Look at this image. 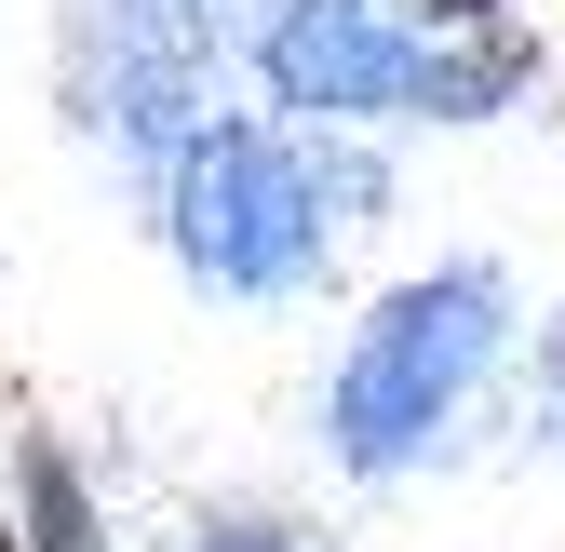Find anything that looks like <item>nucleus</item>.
<instances>
[{"instance_id": "obj_1", "label": "nucleus", "mask_w": 565, "mask_h": 552, "mask_svg": "<svg viewBox=\"0 0 565 552\" xmlns=\"http://www.w3.org/2000/svg\"><path fill=\"white\" fill-rule=\"evenodd\" d=\"M525 351V284L512 256H431V269H391V284L337 323V364L310 391V445L350 499L377 486H417L458 418L484 391H499V364Z\"/></svg>"}, {"instance_id": "obj_2", "label": "nucleus", "mask_w": 565, "mask_h": 552, "mask_svg": "<svg viewBox=\"0 0 565 552\" xmlns=\"http://www.w3.org/2000/svg\"><path fill=\"white\" fill-rule=\"evenodd\" d=\"M149 243L202 310H310L350 269V230L323 216V176H310V135L256 121V108H216L149 176Z\"/></svg>"}, {"instance_id": "obj_3", "label": "nucleus", "mask_w": 565, "mask_h": 552, "mask_svg": "<svg viewBox=\"0 0 565 552\" xmlns=\"http://www.w3.org/2000/svg\"><path fill=\"white\" fill-rule=\"evenodd\" d=\"M67 121L108 135L149 189L202 121H216V0H67Z\"/></svg>"}, {"instance_id": "obj_4", "label": "nucleus", "mask_w": 565, "mask_h": 552, "mask_svg": "<svg viewBox=\"0 0 565 552\" xmlns=\"http://www.w3.org/2000/svg\"><path fill=\"white\" fill-rule=\"evenodd\" d=\"M243 67L297 135H404L417 108V28L391 0H256Z\"/></svg>"}, {"instance_id": "obj_5", "label": "nucleus", "mask_w": 565, "mask_h": 552, "mask_svg": "<svg viewBox=\"0 0 565 552\" xmlns=\"http://www.w3.org/2000/svg\"><path fill=\"white\" fill-rule=\"evenodd\" d=\"M552 95V28H471V41H417V108L404 135H484V121H512Z\"/></svg>"}, {"instance_id": "obj_6", "label": "nucleus", "mask_w": 565, "mask_h": 552, "mask_svg": "<svg viewBox=\"0 0 565 552\" xmlns=\"http://www.w3.org/2000/svg\"><path fill=\"white\" fill-rule=\"evenodd\" d=\"M0 526H14V552H121V512L95 486V458L54 418H0Z\"/></svg>"}, {"instance_id": "obj_7", "label": "nucleus", "mask_w": 565, "mask_h": 552, "mask_svg": "<svg viewBox=\"0 0 565 552\" xmlns=\"http://www.w3.org/2000/svg\"><path fill=\"white\" fill-rule=\"evenodd\" d=\"M310 176H323V216L364 243L391 230V202H404V162H391V135H310Z\"/></svg>"}, {"instance_id": "obj_8", "label": "nucleus", "mask_w": 565, "mask_h": 552, "mask_svg": "<svg viewBox=\"0 0 565 552\" xmlns=\"http://www.w3.org/2000/svg\"><path fill=\"white\" fill-rule=\"evenodd\" d=\"M175 552H323V539H310V526H282V512H256V499H216V512H189Z\"/></svg>"}, {"instance_id": "obj_9", "label": "nucleus", "mask_w": 565, "mask_h": 552, "mask_svg": "<svg viewBox=\"0 0 565 552\" xmlns=\"http://www.w3.org/2000/svg\"><path fill=\"white\" fill-rule=\"evenodd\" d=\"M391 14H404L417 41H471V28H512L525 0H391Z\"/></svg>"}, {"instance_id": "obj_10", "label": "nucleus", "mask_w": 565, "mask_h": 552, "mask_svg": "<svg viewBox=\"0 0 565 552\" xmlns=\"http://www.w3.org/2000/svg\"><path fill=\"white\" fill-rule=\"evenodd\" d=\"M0 552H14V526H0Z\"/></svg>"}, {"instance_id": "obj_11", "label": "nucleus", "mask_w": 565, "mask_h": 552, "mask_svg": "<svg viewBox=\"0 0 565 552\" xmlns=\"http://www.w3.org/2000/svg\"><path fill=\"white\" fill-rule=\"evenodd\" d=\"M552 458H565V432H552Z\"/></svg>"}]
</instances>
